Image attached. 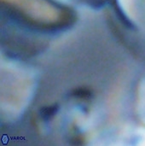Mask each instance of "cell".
<instances>
[{
    "label": "cell",
    "mask_w": 145,
    "mask_h": 146,
    "mask_svg": "<svg viewBox=\"0 0 145 146\" xmlns=\"http://www.w3.org/2000/svg\"><path fill=\"white\" fill-rule=\"evenodd\" d=\"M57 110H58V106L57 105L44 108V109L41 110V115H42V117L44 119L49 120L57 112Z\"/></svg>",
    "instance_id": "6da1fadb"
},
{
    "label": "cell",
    "mask_w": 145,
    "mask_h": 146,
    "mask_svg": "<svg viewBox=\"0 0 145 146\" xmlns=\"http://www.w3.org/2000/svg\"><path fill=\"white\" fill-rule=\"evenodd\" d=\"M76 97H79V98H87L90 96V92L88 90H85V89H79V90H76L73 93Z\"/></svg>",
    "instance_id": "7a4b0ae2"
}]
</instances>
